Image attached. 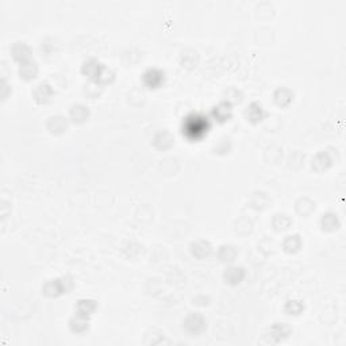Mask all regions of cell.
I'll list each match as a JSON object with an SVG mask.
<instances>
[{
  "instance_id": "obj_20",
  "label": "cell",
  "mask_w": 346,
  "mask_h": 346,
  "mask_svg": "<svg viewBox=\"0 0 346 346\" xmlns=\"http://www.w3.org/2000/svg\"><path fill=\"white\" fill-rule=\"evenodd\" d=\"M320 225H322V229L324 231H335L339 227V219L335 214H323L322 215V219H320Z\"/></svg>"
},
{
  "instance_id": "obj_11",
  "label": "cell",
  "mask_w": 346,
  "mask_h": 346,
  "mask_svg": "<svg viewBox=\"0 0 346 346\" xmlns=\"http://www.w3.org/2000/svg\"><path fill=\"white\" fill-rule=\"evenodd\" d=\"M223 277H225L227 284L237 285L245 279V270H243V268H239V266H230L225 270Z\"/></svg>"
},
{
  "instance_id": "obj_16",
  "label": "cell",
  "mask_w": 346,
  "mask_h": 346,
  "mask_svg": "<svg viewBox=\"0 0 346 346\" xmlns=\"http://www.w3.org/2000/svg\"><path fill=\"white\" fill-rule=\"evenodd\" d=\"M96 301L91 300V299H81V300L77 301L76 304V314L80 315V316H86L88 318L90 315H92L96 310Z\"/></svg>"
},
{
  "instance_id": "obj_6",
  "label": "cell",
  "mask_w": 346,
  "mask_h": 346,
  "mask_svg": "<svg viewBox=\"0 0 346 346\" xmlns=\"http://www.w3.org/2000/svg\"><path fill=\"white\" fill-rule=\"evenodd\" d=\"M11 54H13V59L17 61V63H19L21 65H23V64L29 63V61H32V50H30V48L25 44V42H22V41H18V42H15L13 46H11Z\"/></svg>"
},
{
  "instance_id": "obj_1",
  "label": "cell",
  "mask_w": 346,
  "mask_h": 346,
  "mask_svg": "<svg viewBox=\"0 0 346 346\" xmlns=\"http://www.w3.org/2000/svg\"><path fill=\"white\" fill-rule=\"evenodd\" d=\"M181 130L188 141H200L210 130V121L200 114H191L183 122Z\"/></svg>"
},
{
  "instance_id": "obj_4",
  "label": "cell",
  "mask_w": 346,
  "mask_h": 346,
  "mask_svg": "<svg viewBox=\"0 0 346 346\" xmlns=\"http://www.w3.org/2000/svg\"><path fill=\"white\" fill-rule=\"evenodd\" d=\"M144 84L150 90H157L165 83V72L157 68H150L142 76Z\"/></svg>"
},
{
  "instance_id": "obj_22",
  "label": "cell",
  "mask_w": 346,
  "mask_h": 346,
  "mask_svg": "<svg viewBox=\"0 0 346 346\" xmlns=\"http://www.w3.org/2000/svg\"><path fill=\"white\" fill-rule=\"evenodd\" d=\"M283 247L287 253H296L301 247L300 235L299 234H293V235L285 237L283 242Z\"/></svg>"
},
{
  "instance_id": "obj_14",
  "label": "cell",
  "mask_w": 346,
  "mask_h": 346,
  "mask_svg": "<svg viewBox=\"0 0 346 346\" xmlns=\"http://www.w3.org/2000/svg\"><path fill=\"white\" fill-rule=\"evenodd\" d=\"M46 126H48L52 134H61L64 131H67L68 121L67 118L61 117V115H56V117L49 118Z\"/></svg>"
},
{
  "instance_id": "obj_5",
  "label": "cell",
  "mask_w": 346,
  "mask_h": 346,
  "mask_svg": "<svg viewBox=\"0 0 346 346\" xmlns=\"http://www.w3.org/2000/svg\"><path fill=\"white\" fill-rule=\"evenodd\" d=\"M67 283L68 281H65V277L64 279L50 280L42 287V292L48 297H57L60 295H63V293H67Z\"/></svg>"
},
{
  "instance_id": "obj_26",
  "label": "cell",
  "mask_w": 346,
  "mask_h": 346,
  "mask_svg": "<svg viewBox=\"0 0 346 346\" xmlns=\"http://www.w3.org/2000/svg\"><path fill=\"white\" fill-rule=\"evenodd\" d=\"M284 311L288 315H300L304 311V304L300 300H288L284 307Z\"/></svg>"
},
{
  "instance_id": "obj_3",
  "label": "cell",
  "mask_w": 346,
  "mask_h": 346,
  "mask_svg": "<svg viewBox=\"0 0 346 346\" xmlns=\"http://www.w3.org/2000/svg\"><path fill=\"white\" fill-rule=\"evenodd\" d=\"M184 330L191 337L202 335L207 328V320L200 312H191L184 319Z\"/></svg>"
},
{
  "instance_id": "obj_21",
  "label": "cell",
  "mask_w": 346,
  "mask_h": 346,
  "mask_svg": "<svg viewBox=\"0 0 346 346\" xmlns=\"http://www.w3.org/2000/svg\"><path fill=\"white\" fill-rule=\"evenodd\" d=\"M69 327H71L73 333L81 334L88 330L90 324H88V319H87L86 316H80V315L76 314V316L72 318L71 322H69Z\"/></svg>"
},
{
  "instance_id": "obj_23",
  "label": "cell",
  "mask_w": 346,
  "mask_h": 346,
  "mask_svg": "<svg viewBox=\"0 0 346 346\" xmlns=\"http://www.w3.org/2000/svg\"><path fill=\"white\" fill-rule=\"evenodd\" d=\"M37 72H38V68H37V64L34 63L33 60L19 67V76L22 77L23 80H26V81L34 79Z\"/></svg>"
},
{
  "instance_id": "obj_10",
  "label": "cell",
  "mask_w": 346,
  "mask_h": 346,
  "mask_svg": "<svg viewBox=\"0 0 346 346\" xmlns=\"http://www.w3.org/2000/svg\"><path fill=\"white\" fill-rule=\"evenodd\" d=\"M291 333H292V330H291V327H289L287 323H274L273 326L269 328L270 338H273L276 343L283 341L284 338L289 337V334Z\"/></svg>"
},
{
  "instance_id": "obj_2",
  "label": "cell",
  "mask_w": 346,
  "mask_h": 346,
  "mask_svg": "<svg viewBox=\"0 0 346 346\" xmlns=\"http://www.w3.org/2000/svg\"><path fill=\"white\" fill-rule=\"evenodd\" d=\"M81 72L91 81H94L95 84H99V86L108 84L114 80L113 71H110L107 67H104L103 64L95 59H90L83 64Z\"/></svg>"
},
{
  "instance_id": "obj_13",
  "label": "cell",
  "mask_w": 346,
  "mask_h": 346,
  "mask_svg": "<svg viewBox=\"0 0 346 346\" xmlns=\"http://www.w3.org/2000/svg\"><path fill=\"white\" fill-rule=\"evenodd\" d=\"M153 144L156 148L161 149V150H167V149L172 148L173 144H175V137L169 131L162 130L154 137Z\"/></svg>"
},
{
  "instance_id": "obj_8",
  "label": "cell",
  "mask_w": 346,
  "mask_h": 346,
  "mask_svg": "<svg viewBox=\"0 0 346 346\" xmlns=\"http://www.w3.org/2000/svg\"><path fill=\"white\" fill-rule=\"evenodd\" d=\"M245 117H246V119L250 122V123L256 125V123H258V122H261L264 119V117H265V110L262 108V106H261L260 103L253 102V103L245 110Z\"/></svg>"
},
{
  "instance_id": "obj_24",
  "label": "cell",
  "mask_w": 346,
  "mask_h": 346,
  "mask_svg": "<svg viewBox=\"0 0 346 346\" xmlns=\"http://www.w3.org/2000/svg\"><path fill=\"white\" fill-rule=\"evenodd\" d=\"M292 225V220L285 214H276L272 219V226H273L276 230H285L288 229L289 226Z\"/></svg>"
},
{
  "instance_id": "obj_15",
  "label": "cell",
  "mask_w": 346,
  "mask_h": 346,
  "mask_svg": "<svg viewBox=\"0 0 346 346\" xmlns=\"http://www.w3.org/2000/svg\"><path fill=\"white\" fill-rule=\"evenodd\" d=\"M211 250V245H210V242H207V241H196V242H193L191 245V252L199 260H203V258L210 256Z\"/></svg>"
},
{
  "instance_id": "obj_17",
  "label": "cell",
  "mask_w": 346,
  "mask_h": 346,
  "mask_svg": "<svg viewBox=\"0 0 346 346\" xmlns=\"http://www.w3.org/2000/svg\"><path fill=\"white\" fill-rule=\"evenodd\" d=\"M273 96L274 102L279 104L280 107H287V106H289V104L292 103L293 100L292 91L288 90V88H284V87H281L279 90H276Z\"/></svg>"
},
{
  "instance_id": "obj_19",
  "label": "cell",
  "mask_w": 346,
  "mask_h": 346,
  "mask_svg": "<svg viewBox=\"0 0 346 346\" xmlns=\"http://www.w3.org/2000/svg\"><path fill=\"white\" fill-rule=\"evenodd\" d=\"M180 61H181V67L188 68V69H192V68L196 67V64L199 61V54L196 50L188 49L181 53V57H180Z\"/></svg>"
},
{
  "instance_id": "obj_12",
  "label": "cell",
  "mask_w": 346,
  "mask_h": 346,
  "mask_svg": "<svg viewBox=\"0 0 346 346\" xmlns=\"http://www.w3.org/2000/svg\"><path fill=\"white\" fill-rule=\"evenodd\" d=\"M333 165V158L328 156L327 152H319V153L315 156V158L312 160V168H314L316 172H323L326 169Z\"/></svg>"
},
{
  "instance_id": "obj_9",
  "label": "cell",
  "mask_w": 346,
  "mask_h": 346,
  "mask_svg": "<svg viewBox=\"0 0 346 346\" xmlns=\"http://www.w3.org/2000/svg\"><path fill=\"white\" fill-rule=\"evenodd\" d=\"M211 115L219 123L229 121L230 118H231V104L227 103V102H222V103H219L218 106L212 108Z\"/></svg>"
},
{
  "instance_id": "obj_7",
  "label": "cell",
  "mask_w": 346,
  "mask_h": 346,
  "mask_svg": "<svg viewBox=\"0 0 346 346\" xmlns=\"http://www.w3.org/2000/svg\"><path fill=\"white\" fill-rule=\"evenodd\" d=\"M33 94H34V99H36L37 103L45 104L52 99V96H53V90H52V87H50L48 83H44V81H42V83H40V84L34 88Z\"/></svg>"
},
{
  "instance_id": "obj_18",
  "label": "cell",
  "mask_w": 346,
  "mask_h": 346,
  "mask_svg": "<svg viewBox=\"0 0 346 346\" xmlns=\"http://www.w3.org/2000/svg\"><path fill=\"white\" fill-rule=\"evenodd\" d=\"M90 117V110L83 104H75L71 108V119H72L76 125H80L83 122H86Z\"/></svg>"
},
{
  "instance_id": "obj_25",
  "label": "cell",
  "mask_w": 346,
  "mask_h": 346,
  "mask_svg": "<svg viewBox=\"0 0 346 346\" xmlns=\"http://www.w3.org/2000/svg\"><path fill=\"white\" fill-rule=\"evenodd\" d=\"M237 257V250L235 247L231 246V245H223L220 246L219 249V258L223 262H231V261L235 260Z\"/></svg>"
}]
</instances>
